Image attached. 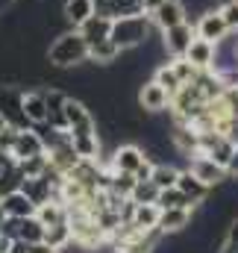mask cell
Here are the masks:
<instances>
[{
    "mask_svg": "<svg viewBox=\"0 0 238 253\" xmlns=\"http://www.w3.org/2000/svg\"><path fill=\"white\" fill-rule=\"evenodd\" d=\"M36 218H39L44 227L62 224V221H68V206H65L62 200H47V203H41V206L36 209Z\"/></svg>",
    "mask_w": 238,
    "mask_h": 253,
    "instance_id": "cell-19",
    "label": "cell"
},
{
    "mask_svg": "<svg viewBox=\"0 0 238 253\" xmlns=\"http://www.w3.org/2000/svg\"><path fill=\"white\" fill-rule=\"evenodd\" d=\"M179 171L182 168H177V165H168V162H156L153 165V174H150V180L159 186V191L162 189H174L179 180Z\"/></svg>",
    "mask_w": 238,
    "mask_h": 253,
    "instance_id": "cell-24",
    "label": "cell"
},
{
    "mask_svg": "<svg viewBox=\"0 0 238 253\" xmlns=\"http://www.w3.org/2000/svg\"><path fill=\"white\" fill-rule=\"evenodd\" d=\"M156 197H159V186L153 180H138L132 194H129L132 203H156Z\"/></svg>",
    "mask_w": 238,
    "mask_h": 253,
    "instance_id": "cell-26",
    "label": "cell"
},
{
    "mask_svg": "<svg viewBox=\"0 0 238 253\" xmlns=\"http://www.w3.org/2000/svg\"><path fill=\"white\" fill-rule=\"evenodd\" d=\"M177 189H179V191H185V194H188V197H191L197 206H200V203H203V200L212 194V189H209V186H206V183H203V180L194 174V171H188V168H182V171H179Z\"/></svg>",
    "mask_w": 238,
    "mask_h": 253,
    "instance_id": "cell-15",
    "label": "cell"
},
{
    "mask_svg": "<svg viewBox=\"0 0 238 253\" xmlns=\"http://www.w3.org/2000/svg\"><path fill=\"white\" fill-rule=\"evenodd\" d=\"M227 174H230V180H238V147L233 150V156L227 162Z\"/></svg>",
    "mask_w": 238,
    "mask_h": 253,
    "instance_id": "cell-33",
    "label": "cell"
},
{
    "mask_svg": "<svg viewBox=\"0 0 238 253\" xmlns=\"http://www.w3.org/2000/svg\"><path fill=\"white\" fill-rule=\"evenodd\" d=\"M171 65H174V71H177V77L182 80V83H191V80L200 74V68H194V65L188 62L185 56H177V59H171Z\"/></svg>",
    "mask_w": 238,
    "mask_h": 253,
    "instance_id": "cell-28",
    "label": "cell"
},
{
    "mask_svg": "<svg viewBox=\"0 0 238 253\" xmlns=\"http://www.w3.org/2000/svg\"><path fill=\"white\" fill-rule=\"evenodd\" d=\"M24 94H27L24 85H12V83L0 85V115L9 121V126H18V129L33 126L27 121V112H24Z\"/></svg>",
    "mask_w": 238,
    "mask_h": 253,
    "instance_id": "cell-3",
    "label": "cell"
},
{
    "mask_svg": "<svg viewBox=\"0 0 238 253\" xmlns=\"http://www.w3.org/2000/svg\"><path fill=\"white\" fill-rule=\"evenodd\" d=\"M159 3H165V0H141V6H144V12H147V15H150Z\"/></svg>",
    "mask_w": 238,
    "mask_h": 253,
    "instance_id": "cell-35",
    "label": "cell"
},
{
    "mask_svg": "<svg viewBox=\"0 0 238 253\" xmlns=\"http://www.w3.org/2000/svg\"><path fill=\"white\" fill-rule=\"evenodd\" d=\"M62 15L68 30H79L94 15V0H62Z\"/></svg>",
    "mask_w": 238,
    "mask_h": 253,
    "instance_id": "cell-13",
    "label": "cell"
},
{
    "mask_svg": "<svg viewBox=\"0 0 238 253\" xmlns=\"http://www.w3.org/2000/svg\"><path fill=\"white\" fill-rule=\"evenodd\" d=\"M194 221V209L182 206V209H162L159 215V233L162 236H177V233H185Z\"/></svg>",
    "mask_w": 238,
    "mask_h": 253,
    "instance_id": "cell-11",
    "label": "cell"
},
{
    "mask_svg": "<svg viewBox=\"0 0 238 253\" xmlns=\"http://www.w3.org/2000/svg\"><path fill=\"white\" fill-rule=\"evenodd\" d=\"M79 36L88 42V47H94V44H100V42H106L109 36H112V18H103V15H91L82 27H79Z\"/></svg>",
    "mask_w": 238,
    "mask_h": 253,
    "instance_id": "cell-14",
    "label": "cell"
},
{
    "mask_svg": "<svg viewBox=\"0 0 238 253\" xmlns=\"http://www.w3.org/2000/svg\"><path fill=\"white\" fill-rule=\"evenodd\" d=\"M47 62L50 68H59V71L79 68L82 62H88V42L79 36V30H65L47 47Z\"/></svg>",
    "mask_w": 238,
    "mask_h": 253,
    "instance_id": "cell-1",
    "label": "cell"
},
{
    "mask_svg": "<svg viewBox=\"0 0 238 253\" xmlns=\"http://www.w3.org/2000/svg\"><path fill=\"white\" fill-rule=\"evenodd\" d=\"M194 39H197L194 24L191 21H182V24H177V27H171V30L162 33V47H165V53L171 59H177V56H185L188 53V47H191Z\"/></svg>",
    "mask_w": 238,
    "mask_h": 253,
    "instance_id": "cell-6",
    "label": "cell"
},
{
    "mask_svg": "<svg viewBox=\"0 0 238 253\" xmlns=\"http://www.w3.org/2000/svg\"><path fill=\"white\" fill-rule=\"evenodd\" d=\"M0 203H3V209H6V218H30V215H36V203L30 200V194L21 189H12L6 191V194H0Z\"/></svg>",
    "mask_w": 238,
    "mask_h": 253,
    "instance_id": "cell-12",
    "label": "cell"
},
{
    "mask_svg": "<svg viewBox=\"0 0 238 253\" xmlns=\"http://www.w3.org/2000/svg\"><path fill=\"white\" fill-rule=\"evenodd\" d=\"M194 30H197V39H206V42H215V44L230 36V24H227L221 6L206 9V12L194 21Z\"/></svg>",
    "mask_w": 238,
    "mask_h": 253,
    "instance_id": "cell-5",
    "label": "cell"
},
{
    "mask_svg": "<svg viewBox=\"0 0 238 253\" xmlns=\"http://www.w3.org/2000/svg\"><path fill=\"white\" fill-rule=\"evenodd\" d=\"M15 242H18V239H12V236L0 233V253H12V248H15Z\"/></svg>",
    "mask_w": 238,
    "mask_h": 253,
    "instance_id": "cell-34",
    "label": "cell"
},
{
    "mask_svg": "<svg viewBox=\"0 0 238 253\" xmlns=\"http://www.w3.org/2000/svg\"><path fill=\"white\" fill-rule=\"evenodd\" d=\"M120 50L118 44L112 42V39H106V42H100V44H94V47H88V62L94 65H112L120 59Z\"/></svg>",
    "mask_w": 238,
    "mask_h": 253,
    "instance_id": "cell-20",
    "label": "cell"
},
{
    "mask_svg": "<svg viewBox=\"0 0 238 253\" xmlns=\"http://www.w3.org/2000/svg\"><path fill=\"white\" fill-rule=\"evenodd\" d=\"M150 21H153V27H156L159 33H165V30L177 27L182 21H188V9H185L182 0H165V3H159V6L150 12Z\"/></svg>",
    "mask_w": 238,
    "mask_h": 253,
    "instance_id": "cell-9",
    "label": "cell"
},
{
    "mask_svg": "<svg viewBox=\"0 0 238 253\" xmlns=\"http://www.w3.org/2000/svg\"><path fill=\"white\" fill-rule=\"evenodd\" d=\"M94 15L112 18V0H94Z\"/></svg>",
    "mask_w": 238,
    "mask_h": 253,
    "instance_id": "cell-32",
    "label": "cell"
},
{
    "mask_svg": "<svg viewBox=\"0 0 238 253\" xmlns=\"http://www.w3.org/2000/svg\"><path fill=\"white\" fill-rule=\"evenodd\" d=\"M153 80H156L159 85H165L171 97H174V94H177L179 88L185 85V83H182V80H179V77H177V71H174V65H171V56H168L165 62H162V65H159V68H156V74H153Z\"/></svg>",
    "mask_w": 238,
    "mask_h": 253,
    "instance_id": "cell-23",
    "label": "cell"
},
{
    "mask_svg": "<svg viewBox=\"0 0 238 253\" xmlns=\"http://www.w3.org/2000/svg\"><path fill=\"white\" fill-rule=\"evenodd\" d=\"M27 253H62V251H56L53 245H47V242L41 239V242H33V245H27Z\"/></svg>",
    "mask_w": 238,
    "mask_h": 253,
    "instance_id": "cell-31",
    "label": "cell"
},
{
    "mask_svg": "<svg viewBox=\"0 0 238 253\" xmlns=\"http://www.w3.org/2000/svg\"><path fill=\"white\" fill-rule=\"evenodd\" d=\"M6 126H9V121H6V118H3V115H0V132H3V129H6Z\"/></svg>",
    "mask_w": 238,
    "mask_h": 253,
    "instance_id": "cell-39",
    "label": "cell"
},
{
    "mask_svg": "<svg viewBox=\"0 0 238 253\" xmlns=\"http://www.w3.org/2000/svg\"><path fill=\"white\" fill-rule=\"evenodd\" d=\"M153 33H156V27H153L150 15H129V18H115L112 21V36L109 39L126 53V50H135L144 42H150Z\"/></svg>",
    "mask_w": 238,
    "mask_h": 253,
    "instance_id": "cell-2",
    "label": "cell"
},
{
    "mask_svg": "<svg viewBox=\"0 0 238 253\" xmlns=\"http://www.w3.org/2000/svg\"><path fill=\"white\" fill-rule=\"evenodd\" d=\"M41 239H44V224H41L36 215L21 218V227H18V242L33 245V242H41Z\"/></svg>",
    "mask_w": 238,
    "mask_h": 253,
    "instance_id": "cell-25",
    "label": "cell"
},
{
    "mask_svg": "<svg viewBox=\"0 0 238 253\" xmlns=\"http://www.w3.org/2000/svg\"><path fill=\"white\" fill-rule=\"evenodd\" d=\"M159 215H162V209L156 203H135V215L129 224L138 233H153V230H159Z\"/></svg>",
    "mask_w": 238,
    "mask_h": 253,
    "instance_id": "cell-16",
    "label": "cell"
},
{
    "mask_svg": "<svg viewBox=\"0 0 238 253\" xmlns=\"http://www.w3.org/2000/svg\"><path fill=\"white\" fill-rule=\"evenodd\" d=\"M138 106H141L144 112H150V115H159V112L171 109V94H168V88L159 85L156 80H147V83H141V88H138Z\"/></svg>",
    "mask_w": 238,
    "mask_h": 253,
    "instance_id": "cell-8",
    "label": "cell"
},
{
    "mask_svg": "<svg viewBox=\"0 0 238 253\" xmlns=\"http://www.w3.org/2000/svg\"><path fill=\"white\" fill-rule=\"evenodd\" d=\"M3 221H6V209H3V203H0V227H3Z\"/></svg>",
    "mask_w": 238,
    "mask_h": 253,
    "instance_id": "cell-38",
    "label": "cell"
},
{
    "mask_svg": "<svg viewBox=\"0 0 238 253\" xmlns=\"http://www.w3.org/2000/svg\"><path fill=\"white\" fill-rule=\"evenodd\" d=\"M24 112H27V121L33 126L47 124V97H44V88L24 94Z\"/></svg>",
    "mask_w": 238,
    "mask_h": 253,
    "instance_id": "cell-17",
    "label": "cell"
},
{
    "mask_svg": "<svg viewBox=\"0 0 238 253\" xmlns=\"http://www.w3.org/2000/svg\"><path fill=\"white\" fill-rule=\"evenodd\" d=\"M144 162H147V150L141 144H132V141L118 144L112 150V156H109V168L112 171H123V174H135Z\"/></svg>",
    "mask_w": 238,
    "mask_h": 253,
    "instance_id": "cell-7",
    "label": "cell"
},
{
    "mask_svg": "<svg viewBox=\"0 0 238 253\" xmlns=\"http://www.w3.org/2000/svg\"><path fill=\"white\" fill-rule=\"evenodd\" d=\"M44 242H47V245H53L56 251L65 253L71 245H74L71 224H68V221H62V224H53V227H44Z\"/></svg>",
    "mask_w": 238,
    "mask_h": 253,
    "instance_id": "cell-21",
    "label": "cell"
},
{
    "mask_svg": "<svg viewBox=\"0 0 238 253\" xmlns=\"http://www.w3.org/2000/svg\"><path fill=\"white\" fill-rule=\"evenodd\" d=\"M156 206L159 209H182V206H188V209H197V203L185 194V191H179L177 186L174 189H162L159 191V197H156Z\"/></svg>",
    "mask_w": 238,
    "mask_h": 253,
    "instance_id": "cell-22",
    "label": "cell"
},
{
    "mask_svg": "<svg viewBox=\"0 0 238 253\" xmlns=\"http://www.w3.org/2000/svg\"><path fill=\"white\" fill-rule=\"evenodd\" d=\"M230 138H233V144L238 147V121H233V126H230V132H227Z\"/></svg>",
    "mask_w": 238,
    "mask_h": 253,
    "instance_id": "cell-36",
    "label": "cell"
},
{
    "mask_svg": "<svg viewBox=\"0 0 238 253\" xmlns=\"http://www.w3.org/2000/svg\"><path fill=\"white\" fill-rule=\"evenodd\" d=\"M18 126H6L3 132H0V153H12V147H15V138H18Z\"/></svg>",
    "mask_w": 238,
    "mask_h": 253,
    "instance_id": "cell-30",
    "label": "cell"
},
{
    "mask_svg": "<svg viewBox=\"0 0 238 253\" xmlns=\"http://www.w3.org/2000/svg\"><path fill=\"white\" fill-rule=\"evenodd\" d=\"M41 153H47V147H44V141H41L39 129H36V126H27V129H21V132H18V138H15V147H12V156H15V162L33 159V156H41Z\"/></svg>",
    "mask_w": 238,
    "mask_h": 253,
    "instance_id": "cell-10",
    "label": "cell"
},
{
    "mask_svg": "<svg viewBox=\"0 0 238 253\" xmlns=\"http://www.w3.org/2000/svg\"><path fill=\"white\" fill-rule=\"evenodd\" d=\"M221 12H224L230 30H238V0H224L221 3Z\"/></svg>",
    "mask_w": 238,
    "mask_h": 253,
    "instance_id": "cell-29",
    "label": "cell"
},
{
    "mask_svg": "<svg viewBox=\"0 0 238 253\" xmlns=\"http://www.w3.org/2000/svg\"><path fill=\"white\" fill-rule=\"evenodd\" d=\"M115 253H135V251H129V248H118Z\"/></svg>",
    "mask_w": 238,
    "mask_h": 253,
    "instance_id": "cell-40",
    "label": "cell"
},
{
    "mask_svg": "<svg viewBox=\"0 0 238 253\" xmlns=\"http://www.w3.org/2000/svg\"><path fill=\"white\" fill-rule=\"evenodd\" d=\"M129 15H147L141 0H112V21L115 18H129Z\"/></svg>",
    "mask_w": 238,
    "mask_h": 253,
    "instance_id": "cell-27",
    "label": "cell"
},
{
    "mask_svg": "<svg viewBox=\"0 0 238 253\" xmlns=\"http://www.w3.org/2000/svg\"><path fill=\"white\" fill-rule=\"evenodd\" d=\"M12 6H15V0H0V15H3V12H9Z\"/></svg>",
    "mask_w": 238,
    "mask_h": 253,
    "instance_id": "cell-37",
    "label": "cell"
},
{
    "mask_svg": "<svg viewBox=\"0 0 238 253\" xmlns=\"http://www.w3.org/2000/svg\"><path fill=\"white\" fill-rule=\"evenodd\" d=\"M185 168H188V171H194V174H197V177H200V180H203V183H206L212 191L221 189V186L230 180L227 168H224V165H218L215 159H209L206 153H191Z\"/></svg>",
    "mask_w": 238,
    "mask_h": 253,
    "instance_id": "cell-4",
    "label": "cell"
},
{
    "mask_svg": "<svg viewBox=\"0 0 238 253\" xmlns=\"http://www.w3.org/2000/svg\"><path fill=\"white\" fill-rule=\"evenodd\" d=\"M185 59L194 65V68H200V71L212 68V65H215V42L194 39V42H191V47H188V53H185Z\"/></svg>",
    "mask_w": 238,
    "mask_h": 253,
    "instance_id": "cell-18",
    "label": "cell"
}]
</instances>
